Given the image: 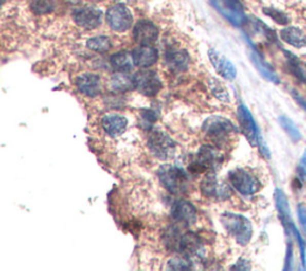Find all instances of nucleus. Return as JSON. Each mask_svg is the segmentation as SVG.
<instances>
[{
	"instance_id": "obj_36",
	"label": "nucleus",
	"mask_w": 306,
	"mask_h": 271,
	"mask_svg": "<svg viewBox=\"0 0 306 271\" xmlns=\"http://www.w3.org/2000/svg\"><path fill=\"white\" fill-rule=\"evenodd\" d=\"M298 172H299V176L301 178L306 177V150L304 152L303 157H301V159H300L299 168H298Z\"/></svg>"
},
{
	"instance_id": "obj_28",
	"label": "nucleus",
	"mask_w": 306,
	"mask_h": 271,
	"mask_svg": "<svg viewBox=\"0 0 306 271\" xmlns=\"http://www.w3.org/2000/svg\"><path fill=\"white\" fill-rule=\"evenodd\" d=\"M209 88H211L213 96L215 98H218L219 101L224 103L230 102V95H228L227 88L218 79H215V78H211L209 79Z\"/></svg>"
},
{
	"instance_id": "obj_15",
	"label": "nucleus",
	"mask_w": 306,
	"mask_h": 271,
	"mask_svg": "<svg viewBox=\"0 0 306 271\" xmlns=\"http://www.w3.org/2000/svg\"><path fill=\"white\" fill-rule=\"evenodd\" d=\"M201 191L206 197L209 198H226L230 196V191L228 188L224 183L218 180V178L215 177V174L209 173L204 178V180L201 182Z\"/></svg>"
},
{
	"instance_id": "obj_9",
	"label": "nucleus",
	"mask_w": 306,
	"mask_h": 271,
	"mask_svg": "<svg viewBox=\"0 0 306 271\" xmlns=\"http://www.w3.org/2000/svg\"><path fill=\"white\" fill-rule=\"evenodd\" d=\"M72 18L78 27L86 29V30H94L101 25L103 13L101 10L96 9V7L84 6L73 11Z\"/></svg>"
},
{
	"instance_id": "obj_4",
	"label": "nucleus",
	"mask_w": 306,
	"mask_h": 271,
	"mask_svg": "<svg viewBox=\"0 0 306 271\" xmlns=\"http://www.w3.org/2000/svg\"><path fill=\"white\" fill-rule=\"evenodd\" d=\"M221 162V153L213 146H202L196 157L189 165V171L193 173H204L206 171L215 169Z\"/></svg>"
},
{
	"instance_id": "obj_16",
	"label": "nucleus",
	"mask_w": 306,
	"mask_h": 271,
	"mask_svg": "<svg viewBox=\"0 0 306 271\" xmlns=\"http://www.w3.org/2000/svg\"><path fill=\"white\" fill-rule=\"evenodd\" d=\"M208 57L211 60L213 67L217 70V73L220 74L224 79L226 80H233L236 76H237V69H236L235 65L232 62L224 57L223 54H220L219 51L215 49L208 50Z\"/></svg>"
},
{
	"instance_id": "obj_2",
	"label": "nucleus",
	"mask_w": 306,
	"mask_h": 271,
	"mask_svg": "<svg viewBox=\"0 0 306 271\" xmlns=\"http://www.w3.org/2000/svg\"><path fill=\"white\" fill-rule=\"evenodd\" d=\"M158 177L171 194L183 195L189 190V177L186 171L172 165H164L158 171Z\"/></svg>"
},
{
	"instance_id": "obj_30",
	"label": "nucleus",
	"mask_w": 306,
	"mask_h": 271,
	"mask_svg": "<svg viewBox=\"0 0 306 271\" xmlns=\"http://www.w3.org/2000/svg\"><path fill=\"white\" fill-rule=\"evenodd\" d=\"M285 53H286L287 60H289V66L291 67V70H292V73L300 81H306V76H305L304 70L301 69V67H300L299 60H298L297 57H294V54L290 53V51H285Z\"/></svg>"
},
{
	"instance_id": "obj_11",
	"label": "nucleus",
	"mask_w": 306,
	"mask_h": 271,
	"mask_svg": "<svg viewBox=\"0 0 306 271\" xmlns=\"http://www.w3.org/2000/svg\"><path fill=\"white\" fill-rule=\"evenodd\" d=\"M171 216L177 224L186 226V227L194 225L197 220L196 209L193 204L186 201V200L175 201L171 208Z\"/></svg>"
},
{
	"instance_id": "obj_29",
	"label": "nucleus",
	"mask_w": 306,
	"mask_h": 271,
	"mask_svg": "<svg viewBox=\"0 0 306 271\" xmlns=\"http://www.w3.org/2000/svg\"><path fill=\"white\" fill-rule=\"evenodd\" d=\"M191 265H193V263L184 255L176 256L168 262V269L170 270H190Z\"/></svg>"
},
{
	"instance_id": "obj_21",
	"label": "nucleus",
	"mask_w": 306,
	"mask_h": 271,
	"mask_svg": "<svg viewBox=\"0 0 306 271\" xmlns=\"http://www.w3.org/2000/svg\"><path fill=\"white\" fill-rule=\"evenodd\" d=\"M102 128L110 136H119L126 131L127 120L121 115H105L101 121Z\"/></svg>"
},
{
	"instance_id": "obj_34",
	"label": "nucleus",
	"mask_w": 306,
	"mask_h": 271,
	"mask_svg": "<svg viewBox=\"0 0 306 271\" xmlns=\"http://www.w3.org/2000/svg\"><path fill=\"white\" fill-rule=\"evenodd\" d=\"M298 218H299L301 228H303V231L306 234V207L304 204H299L298 206Z\"/></svg>"
},
{
	"instance_id": "obj_38",
	"label": "nucleus",
	"mask_w": 306,
	"mask_h": 271,
	"mask_svg": "<svg viewBox=\"0 0 306 271\" xmlns=\"http://www.w3.org/2000/svg\"><path fill=\"white\" fill-rule=\"evenodd\" d=\"M305 66H306V64H305Z\"/></svg>"
},
{
	"instance_id": "obj_17",
	"label": "nucleus",
	"mask_w": 306,
	"mask_h": 271,
	"mask_svg": "<svg viewBox=\"0 0 306 271\" xmlns=\"http://www.w3.org/2000/svg\"><path fill=\"white\" fill-rule=\"evenodd\" d=\"M275 203H276V208H278L279 211V216L280 220L282 222L283 228H285L286 234H292V227L294 226L293 220H292V215H291V209H290V204L289 201H287V197L281 189H276L275 190Z\"/></svg>"
},
{
	"instance_id": "obj_20",
	"label": "nucleus",
	"mask_w": 306,
	"mask_h": 271,
	"mask_svg": "<svg viewBox=\"0 0 306 271\" xmlns=\"http://www.w3.org/2000/svg\"><path fill=\"white\" fill-rule=\"evenodd\" d=\"M165 62L171 69L182 72V70H186L189 67L190 58L186 50L170 48L165 53Z\"/></svg>"
},
{
	"instance_id": "obj_12",
	"label": "nucleus",
	"mask_w": 306,
	"mask_h": 271,
	"mask_svg": "<svg viewBox=\"0 0 306 271\" xmlns=\"http://www.w3.org/2000/svg\"><path fill=\"white\" fill-rule=\"evenodd\" d=\"M158 36H159V30L157 25L151 21H139L133 29V37L140 46H152L157 41Z\"/></svg>"
},
{
	"instance_id": "obj_7",
	"label": "nucleus",
	"mask_w": 306,
	"mask_h": 271,
	"mask_svg": "<svg viewBox=\"0 0 306 271\" xmlns=\"http://www.w3.org/2000/svg\"><path fill=\"white\" fill-rule=\"evenodd\" d=\"M106 23L116 32H124L133 25V14L123 4H115L106 11Z\"/></svg>"
},
{
	"instance_id": "obj_5",
	"label": "nucleus",
	"mask_w": 306,
	"mask_h": 271,
	"mask_svg": "<svg viewBox=\"0 0 306 271\" xmlns=\"http://www.w3.org/2000/svg\"><path fill=\"white\" fill-rule=\"evenodd\" d=\"M228 180L239 194L250 196L260 190V183L256 177L244 169H236L228 172Z\"/></svg>"
},
{
	"instance_id": "obj_10",
	"label": "nucleus",
	"mask_w": 306,
	"mask_h": 271,
	"mask_svg": "<svg viewBox=\"0 0 306 271\" xmlns=\"http://www.w3.org/2000/svg\"><path fill=\"white\" fill-rule=\"evenodd\" d=\"M238 121L239 125H241V131L243 134L245 135L246 139L253 146H257L260 139L259 128H257L256 122L254 120L251 113L246 107L244 104H241L238 106Z\"/></svg>"
},
{
	"instance_id": "obj_24",
	"label": "nucleus",
	"mask_w": 306,
	"mask_h": 271,
	"mask_svg": "<svg viewBox=\"0 0 306 271\" xmlns=\"http://www.w3.org/2000/svg\"><path fill=\"white\" fill-rule=\"evenodd\" d=\"M109 88L113 92H127L134 88L133 77H130L124 72H117L110 78Z\"/></svg>"
},
{
	"instance_id": "obj_14",
	"label": "nucleus",
	"mask_w": 306,
	"mask_h": 271,
	"mask_svg": "<svg viewBox=\"0 0 306 271\" xmlns=\"http://www.w3.org/2000/svg\"><path fill=\"white\" fill-rule=\"evenodd\" d=\"M221 3H223V5H220L217 0H213V4L219 12L223 13L232 24L241 25L245 21L244 12H243L244 6H243L241 0H221Z\"/></svg>"
},
{
	"instance_id": "obj_32",
	"label": "nucleus",
	"mask_w": 306,
	"mask_h": 271,
	"mask_svg": "<svg viewBox=\"0 0 306 271\" xmlns=\"http://www.w3.org/2000/svg\"><path fill=\"white\" fill-rule=\"evenodd\" d=\"M263 12L267 14L268 17H271L273 21H275L278 24H281V25L289 24L290 18L287 17V14L283 13L282 11L273 9V7H265V9H263Z\"/></svg>"
},
{
	"instance_id": "obj_8",
	"label": "nucleus",
	"mask_w": 306,
	"mask_h": 271,
	"mask_svg": "<svg viewBox=\"0 0 306 271\" xmlns=\"http://www.w3.org/2000/svg\"><path fill=\"white\" fill-rule=\"evenodd\" d=\"M149 148L154 157L167 160L175 153V143L170 136L163 131H153L149 136Z\"/></svg>"
},
{
	"instance_id": "obj_1",
	"label": "nucleus",
	"mask_w": 306,
	"mask_h": 271,
	"mask_svg": "<svg viewBox=\"0 0 306 271\" xmlns=\"http://www.w3.org/2000/svg\"><path fill=\"white\" fill-rule=\"evenodd\" d=\"M224 228L238 244L245 246L253 237V226L248 219L235 213H224L220 218Z\"/></svg>"
},
{
	"instance_id": "obj_19",
	"label": "nucleus",
	"mask_w": 306,
	"mask_h": 271,
	"mask_svg": "<svg viewBox=\"0 0 306 271\" xmlns=\"http://www.w3.org/2000/svg\"><path fill=\"white\" fill-rule=\"evenodd\" d=\"M176 250L181 254L189 257L191 255H196L201 250V239L196 233L187 232L181 234Z\"/></svg>"
},
{
	"instance_id": "obj_13",
	"label": "nucleus",
	"mask_w": 306,
	"mask_h": 271,
	"mask_svg": "<svg viewBox=\"0 0 306 271\" xmlns=\"http://www.w3.org/2000/svg\"><path fill=\"white\" fill-rule=\"evenodd\" d=\"M76 86L80 94L86 97H97L102 92V81L97 74L85 72L79 74L76 79Z\"/></svg>"
},
{
	"instance_id": "obj_6",
	"label": "nucleus",
	"mask_w": 306,
	"mask_h": 271,
	"mask_svg": "<svg viewBox=\"0 0 306 271\" xmlns=\"http://www.w3.org/2000/svg\"><path fill=\"white\" fill-rule=\"evenodd\" d=\"M133 83H134V88L143 96H147V97H153V96L159 94L161 87H163L159 76L153 70L149 69L136 72L133 76Z\"/></svg>"
},
{
	"instance_id": "obj_27",
	"label": "nucleus",
	"mask_w": 306,
	"mask_h": 271,
	"mask_svg": "<svg viewBox=\"0 0 306 271\" xmlns=\"http://www.w3.org/2000/svg\"><path fill=\"white\" fill-rule=\"evenodd\" d=\"M279 122H280V125L283 128V131L287 133V135H289L294 142H298V141L301 139V133L299 132V129H298L296 123H294L290 117L280 116Z\"/></svg>"
},
{
	"instance_id": "obj_25",
	"label": "nucleus",
	"mask_w": 306,
	"mask_h": 271,
	"mask_svg": "<svg viewBox=\"0 0 306 271\" xmlns=\"http://www.w3.org/2000/svg\"><path fill=\"white\" fill-rule=\"evenodd\" d=\"M110 64L116 69L117 72H130L134 67V60H133V55L128 51H119L112 55L110 58Z\"/></svg>"
},
{
	"instance_id": "obj_3",
	"label": "nucleus",
	"mask_w": 306,
	"mask_h": 271,
	"mask_svg": "<svg viewBox=\"0 0 306 271\" xmlns=\"http://www.w3.org/2000/svg\"><path fill=\"white\" fill-rule=\"evenodd\" d=\"M204 131L209 139L219 146L226 143L231 139V136L237 133V129L230 121L219 116L208 118L205 122Z\"/></svg>"
},
{
	"instance_id": "obj_31",
	"label": "nucleus",
	"mask_w": 306,
	"mask_h": 271,
	"mask_svg": "<svg viewBox=\"0 0 306 271\" xmlns=\"http://www.w3.org/2000/svg\"><path fill=\"white\" fill-rule=\"evenodd\" d=\"M31 9L38 14H46L54 10L53 0H34L31 3Z\"/></svg>"
},
{
	"instance_id": "obj_35",
	"label": "nucleus",
	"mask_w": 306,
	"mask_h": 271,
	"mask_svg": "<svg viewBox=\"0 0 306 271\" xmlns=\"http://www.w3.org/2000/svg\"><path fill=\"white\" fill-rule=\"evenodd\" d=\"M293 268V246L289 244L286 254V261H285V270H291Z\"/></svg>"
},
{
	"instance_id": "obj_26",
	"label": "nucleus",
	"mask_w": 306,
	"mask_h": 271,
	"mask_svg": "<svg viewBox=\"0 0 306 271\" xmlns=\"http://www.w3.org/2000/svg\"><path fill=\"white\" fill-rule=\"evenodd\" d=\"M86 47L97 53H106L112 49L113 43L108 36H95L87 40Z\"/></svg>"
},
{
	"instance_id": "obj_23",
	"label": "nucleus",
	"mask_w": 306,
	"mask_h": 271,
	"mask_svg": "<svg viewBox=\"0 0 306 271\" xmlns=\"http://www.w3.org/2000/svg\"><path fill=\"white\" fill-rule=\"evenodd\" d=\"M250 59H251L253 64L255 65L256 69L259 70V72L262 74V76L265 78V79L272 81V83L274 84H279L280 83V79L278 77V74H276L273 68L269 66L267 62L264 61V59L261 57V54L259 51H256L255 49L251 50V53H250Z\"/></svg>"
},
{
	"instance_id": "obj_37",
	"label": "nucleus",
	"mask_w": 306,
	"mask_h": 271,
	"mask_svg": "<svg viewBox=\"0 0 306 271\" xmlns=\"http://www.w3.org/2000/svg\"><path fill=\"white\" fill-rule=\"evenodd\" d=\"M292 95H293V98L296 99V102L299 104L301 107H303V109L305 110V113H306V99L304 97H301V96L296 91H292Z\"/></svg>"
},
{
	"instance_id": "obj_18",
	"label": "nucleus",
	"mask_w": 306,
	"mask_h": 271,
	"mask_svg": "<svg viewBox=\"0 0 306 271\" xmlns=\"http://www.w3.org/2000/svg\"><path fill=\"white\" fill-rule=\"evenodd\" d=\"M133 60L140 68H149L158 60V51L152 46H139L133 50Z\"/></svg>"
},
{
	"instance_id": "obj_33",
	"label": "nucleus",
	"mask_w": 306,
	"mask_h": 271,
	"mask_svg": "<svg viewBox=\"0 0 306 271\" xmlns=\"http://www.w3.org/2000/svg\"><path fill=\"white\" fill-rule=\"evenodd\" d=\"M292 237L297 240L298 245H299V250H300V258H301V263H303V269H306V243L304 240V238L301 237V234L298 231L296 226L292 227Z\"/></svg>"
},
{
	"instance_id": "obj_22",
	"label": "nucleus",
	"mask_w": 306,
	"mask_h": 271,
	"mask_svg": "<svg viewBox=\"0 0 306 271\" xmlns=\"http://www.w3.org/2000/svg\"><path fill=\"white\" fill-rule=\"evenodd\" d=\"M280 37L287 44L294 48H304L306 46V36L301 29L297 27H286L280 32Z\"/></svg>"
}]
</instances>
